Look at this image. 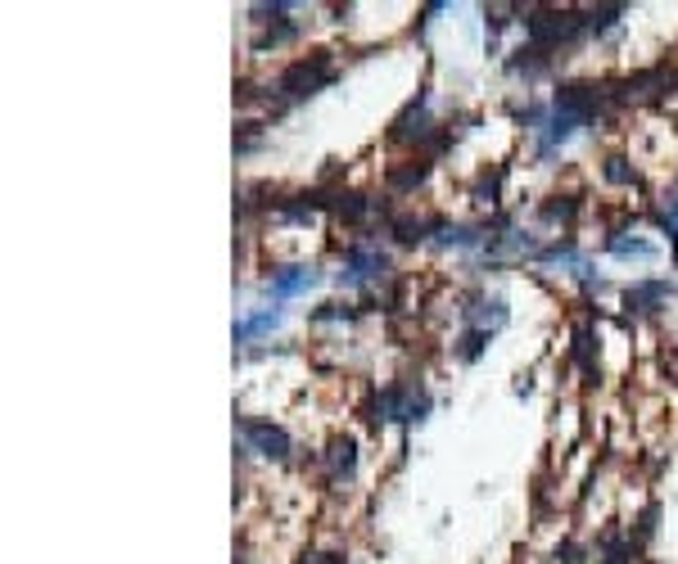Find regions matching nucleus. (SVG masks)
<instances>
[{"mask_svg":"<svg viewBox=\"0 0 678 564\" xmlns=\"http://www.w3.org/2000/svg\"><path fill=\"white\" fill-rule=\"evenodd\" d=\"M430 397L412 384H389L367 402V420L371 425H385V420H398V425H412V420H426Z\"/></svg>","mask_w":678,"mask_h":564,"instance_id":"nucleus-3","label":"nucleus"},{"mask_svg":"<svg viewBox=\"0 0 678 564\" xmlns=\"http://www.w3.org/2000/svg\"><path fill=\"white\" fill-rule=\"evenodd\" d=\"M597 564H634V560H629V546L620 537H606V551H601Z\"/></svg>","mask_w":678,"mask_h":564,"instance_id":"nucleus-24","label":"nucleus"},{"mask_svg":"<svg viewBox=\"0 0 678 564\" xmlns=\"http://www.w3.org/2000/svg\"><path fill=\"white\" fill-rule=\"evenodd\" d=\"M461 321L466 325H475V330H498V325H507V303L502 299H489V294H480V299H470L466 308H461Z\"/></svg>","mask_w":678,"mask_h":564,"instance_id":"nucleus-11","label":"nucleus"},{"mask_svg":"<svg viewBox=\"0 0 678 564\" xmlns=\"http://www.w3.org/2000/svg\"><path fill=\"white\" fill-rule=\"evenodd\" d=\"M430 159H402V163H393L389 172H385V185L393 190V194H412L417 185H426L430 181Z\"/></svg>","mask_w":678,"mask_h":564,"instance_id":"nucleus-10","label":"nucleus"},{"mask_svg":"<svg viewBox=\"0 0 678 564\" xmlns=\"http://www.w3.org/2000/svg\"><path fill=\"white\" fill-rule=\"evenodd\" d=\"M570 352H575V362L592 375V325H588V321L575 330V348H570Z\"/></svg>","mask_w":678,"mask_h":564,"instance_id":"nucleus-23","label":"nucleus"},{"mask_svg":"<svg viewBox=\"0 0 678 564\" xmlns=\"http://www.w3.org/2000/svg\"><path fill=\"white\" fill-rule=\"evenodd\" d=\"M584 32H588V14H579V10H534L525 19L529 46H538L542 54H552V50L579 41Z\"/></svg>","mask_w":678,"mask_h":564,"instance_id":"nucleus-2","label":"nucleus"},{"mask_svg":"<svg viewBox=\"0 0 678 564\" xmlns=\"http://www.w3.org/2000/svg\"><path fill=\"white\" fill-rule=\"evenodd\" d=\"M606 253L620 262H656L660 258V249L651 240H638V235H606Z\"/></svg>","mask_w":678,"mask_h":564,"instance_id":"nucleus-14","label":"nucleus"},{"mask_svg":"<svg viewBox=\"0 0 678 564\" xmlns=\"http://www.w3.org/2000/svg\"><path fill=\"white\" fill-rule=\"evenodd\" d=\"M629 14V6H601V10H588V32L592 37H610L620 28V19Z\"/></svg>","mask_w":678,"mask_h":564,"instance_id":"nucleus-21","label":"nucleus"},{"mask_svg":"<svg viewBox=\"0 0 678 564\" xmlns=\"http://www.w3.org/2000/svg\"><path fill=\"white\" fill-rule=\"evenodd\" d=\"M435 231H439V218H412V213L389 218V235L398 244H426V240H435Z\"/></svg>","mask_w":678,"mask_h":564,"instance_id":"nucleus-12","label":"nucleus"},{"mask_svg":"<svg viewBox=\"0 0 678 564\" xmlns=\"http://www.w3.org/2000/svg\"><path fill=\"white\" fill-rule=\"evenodd\" d=\"M489 330H475V325H466L461 334H457V343H452V357L457 362H480L485 357V348H489Z\"/></svg>","mask_w":678,"mask_h":564,"instance_id":"nucleus-17","label":"nucleus"},{"mask_svg":"<svg viewBox=\"0 0 678 564\" xmlns=\"http://www.w3.org/2000/svg\"><path fill=\"white\" fill-rule=\"evenodd\" d=\"M601 177H606L610 185H629V190H634V185H642L638 168H634V163H629L625 154H610V159L601 163Z\"/></svg>","mask_w":678,"mask_h":564,"instance_id":"nucleus-20","label":"nucleus"},{"mask_svg":"<svg viewBox=\"0 0 678 564\" xmlns=\"http://www.w3.org/2000/svg\"><path fill=\"white\" fill-rule=\"evenodd\" d=\"M485 231L489 226H470V222H439L435 231V249H475V244H485Z\"/></svg>","mask_w":678,"mask_h":564,"instance_id":"nucleus-13","label":"nucleus"},{"mask_svg":"<svg viewBox=\"0 0 678 564\" xmlns=\"http://www.w3.org/2000/svg\"><path fill=\"white\" fill-rule=\"evenodd\" d=\"M575 213H579V199H570V194H557V199H548L538 208L542 222H575Z\"/></svg>","mask_w":678,"mask_h":564,"instance_id":"nucleus-22","label":"nucleus"},{"mask_svg":"<svg viewBox=\"0 0 678 564\" xmlns=\"http://www.w3.org/2000/svg\"><path fill=\"white\" fill-rule=\"evenodd\" d=\"M502 181H507V168H498V163L485 168L480 177L470 181V199L480 203V208H498L502 203Z\"/></svg>","mask_w":678,"mask_h":564,"instance_id":"nucleus-15","label":"nucleus"},{"mask_svg":"<svg viewBox=\"0 0 678 564\" xmlns=\"http://www.w3.org/2000/svg\"><path fill=\"white\" fill-rule=\"evenodd\" d=\"M335 213L345 218L349 226H358V222H367L371 213H376V203L367 199V194H358V190H349V194H335Z\"/></svg>","mask_w":678,"mask_h":564,"instance_id":"nucleus-19","label":"nucleus"},{"mask_svg":"<svg viewBox=\"0 0 678 564\" xmlns=\"http://www.w3.org/2000/svg\"><path fill=\"white\" fill-rule=\"evenodd\" d=\"M435 118H430V87H421L412 100H407V109L393 118L389 135L398 140V145H430L435 140Z\"/></svg>","mask_w":678,"mask_h":564,"instance_id":"nucleus-6","label":"nucleus"},{"mask_svg":"<svg viewBox=\"0 0 678 564\" xmlns=\"http://www.w3.org/2000/svg\"><path fill=\"white\" fill-rule=\"evenodd\" d=\"M548 59H552V54H542L538 46H525V50H516V59H511L507 68H511L516 78L534 82V78H542V73H548Z\"/></svg>","mask_w":678,"mask_h":564,"instance_id":"nucleus-18","label":"nucleus"},{"mask_svg":"<svg viewBox=\"0 0 678 564\" xmlns=\"http://www.w3.org/2000/svg\"><path fill=\"white\" fill-rule=\"evenodd\" d=\"M330 82H335V59H330V50H312V54H303V59H295V63L281 68V78L267 87V100L303 104V100L321 95Z\"/></svg>","mask_w":678,"mask_h":564,"instance_id":"nucleus-1","label":"nucleus"},{"mask_svg":"<svg viewBox=\"0 0 678 564\" xmlns=\"http://www.w3.org/2000/svg\"><path fill=\"white\" fill-rule=\"evenodd\" d=\"M389 271H393V262H389V253L380 244H349L335 280L345 290H367V285H376V280H385Z\"/></svg>","mask_w":678,"mask_h":564,"instance_id":"nucleus-4","label":"nucleus"},{"mask_svg":"<svg viewBox=\"0 0 678 564\" xmlns=\"http://www.w3.org/2000/svg\"><path fill=\"white\" fill-rule=\"evenodd\" d=\"M317 285H321V271L308 266V262H295V266H277V271H271L262 280V294L271 303H290V299H299V294H308Z\"/></svg>","mask_w":678,"mask_h":564,"instance_id":"nucleus-7","label":"nucleus"},{"mask_svg":"<svg viewBox=\"0 0 678 564\" xmlns=\"http://www.w3.org/2000/svg\"><path fill=\"white\" fill-rule=\"evenodd\" d=\"M286 321V312L281 308H262V312H253V316H245V321H236V343H249V339H262V334H271Z\"/></svg>","mask_w":678,"mask_h":564,"instance_id":"nucleus-16","label":"nucleus"},{"mask_svg":"<svg viewBox=\"0 0 678 564\" xmlns=\"http://www.w3.org/2000/svg\"><path fill=\"white\" fill-rule=\"evenodd\" d=\"M236 430H240L245 447H249L253 456H262V461H290V452H295V439H290L281 425H271V420L240 415V420H236Z\"/></svg>","mask_w":678,"mask_h":564,"instance_id":"nucleus-5","label":"nucleus"},{"mask_svg":"<svg viewBox=\"0 0 678 564\" xmlns=\"http://www.w3.org/2000/svg\"><path fill=\"white\" fill-rule=\"evenodd\" d=\"M303 564H345V560H339V555H308Z\"/></svg>","mask_w":678,"mask_h":564,"instance_id":"nucleus-27","label":"nucleus"},{"mask_svg":"<svg viewBox=\"0 0 678 564\" xmlns=\"http://www.w3.org/2000/svg\"><path fill=\"white\" fill-rule=\"evenodd\" d=\"M674 294H678V290L669 285V280H638V285L625 290V308H629V312H656V308H665Z\"/></svg>","mask_w":678,"mask_h":564,"instance_id":"nucleus-9","label":"nucleus"},{"mask_svg":"<svg viewBox=\"0 0 678 564\" xmlns=\"http://www.w3.org/2000/svg\"><path fill=\"white\" fill-rule=\"evenodd\" d=\"M358 312L353 308H345V303H326V308H317L312 312V321H353Z\"/></svg>","mask_w":678,"mask_h":564,"instance_id":"nucleus-25","label":"nucleus"},{"mask_svg":"<svg viewBox=\"0 0 678 564\" xmlns=\"http://www.w3.org/2000/svg\"><path fill=\"white\" fill-rule=\"evenodd\" d=\"M321 461H326V479H330V483H349V479L358 474V439H353V434H335V439L326 443Z\"/></svg>","mask_w":678,"mask_h":564,"instance_id":"nucleus-8","label":"nucleus"},{"mask_svg":"<svg viewBox=\"0 0 678 564\" xmlns=\"http://www.w3.org/2000/svg\"><path fill=\"white\" fill-rule=\"evenodd\" d=\"M258 135H262V127H258V122H245V127H240V140H236V154H249V150L258 145Z\"/></svg>","mask_w":678,"mask_h":564,"instance_id":"nucleus-26","label":"nucleus"}]
</instances>
